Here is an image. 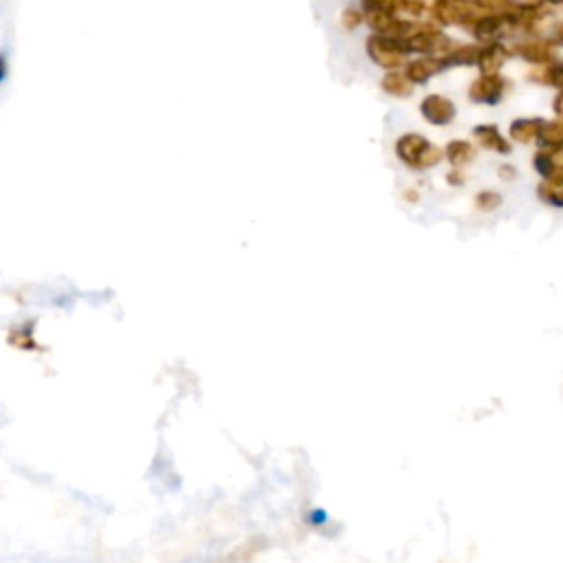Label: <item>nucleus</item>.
Returning <instances> with one entry per match:
<instances>
[{"instance_id": "nucleus-1", "label": "nucleus", "mask_w": 563, "mask_h": 563, "mask_svg": "<svg viewBox=\"0 0 563 563\" xmlns=\"http://www.w3.org/2000/svg\"><path fill=\"white\" fill-rule=\"evenodd\" d=\"M394 150H396V157L401 159V163L412 170L436 168V165L445 157L443 150L434 146V143L427 137L418 135V132H407V135H401L399 139H396Z\"/></svg>"}, {"instance_id": "nucleus-2", "label": "nucleus", "mask_w": 563, "mask_h": 563, "mask_svg": "<svg viewBox=\"0 0 563 563\" xmlns=\"http://www.w3.org/2000/svg\"><path fill=\"white\" fill-rule=\"evenodd\" d=\"M432 20L440 27H467L471 29L473 22L482 14L469 0H432L429 5Z\"/></svg>"}, {"instance_id": "nucleus-3", "label": "nucleus", "mask_w": 563, "mask_h": 563, "mask_svg": "<svg viewBox=\"0 0 563 563\" xmlns=\"http://www.w3.org/2000/svg\"><path fill=\"white\" fill-rule=\"evenodd\" d=\"M366 51L370 60L385 71H401L407 64V55H410L399 40L381 36V33H372L366 40Z\"/></svg>"}, {"instance_id": "nucleus-4", "label": "nucleus", "mask_w": 563, "mask_h": 563, "mask_svg": "<svg viewBox=\"0 0 563 563\" xmlns=\"http://www.w3.org/2000/svg\"><path fill=\"white\" fill-rule=\"evenodd\" d=\"M504 93H506V82L498 73H480V77H476L469 86V99L473 104H482V106L500 104Z\"/></svg>"}, {"instance_id": "nucleus-5", "label": "nucleus", "mask_w": 563, "mask_h": 563, "mask_svg": "<svg viewBox=\"0 0 563 563\" xmlns=\"http://www.w3.org/2000/svg\"><path fill=\"white\" fill-rule=\"evenodd\" d=\"M555 51H557L555 40H546V38H531V40L515 44V55H520L522 60H526L533 66L553 64Z\"/></svg>"}, {"instance_id": "nucleus-6", "label": "nucleus", "mask_w": 563, "mask_h": 563, "mask_svg": "<svg viewBox=\"0 0 563 563\" xmlns=\"http://www.w3.org/2000/svg\"><path fill=\"white\" fill-rule=\"evenodd\" d=\"M421 115L432 126L445 128L456 119V104L445 95H427L421 102Z\"/></svg>"}, {"instance_id": "nucleus-7", "label": "nucleus", "mask_w": 563, "mask_h": 563, "mask_svg": "<svg viewBox=\"0 0 563 563\" xmlns=\"http://www.w3.org/2000/svg\"><path fill=\"white\" fill-rule=\"evenodd\" d=\"M445 71V62L440 55H421V58H414L403 66V73L407 80H410L414 86L418 84H427L432 77H436L438 73Z\"/></svg>"}, {"instance_id": "nucleus-8", "label": "nucleus", "mask_w": 563, "mask_h": 563, "mask_svg": "<svg viewBox=\"0 0 563 563\" xmlns=\"http://www.w3.org/2000/svg\"><path fill=\"white\" fill-rule=\"evenodd\" d=\"M509 58H511V51L506 49L500 40L498 42H487L478 49L476 66L482 73H498L502 66L509 62Z\"/></svg>"}, {"instance_id": "nucleus-9", "label": "nucleus", "mask_w": 563, "mask_h": 563, "mask_svg": "<svg viewBox=\"0 0 563 563\" xmlns=\"http://www.w3.org/2000/svg\"><path fill=\"white\" fill-rule=\"evenodd\" d=\"M473 137H476V141L484 150H491L498 154H511V141H506V137L502 135L498 126L480 124L473 128Z\"/></svg>"}, {"instance_id": "nucleus-10", "label": "nucleus", "mask_w": 563, "mask_h": 563, "mask_svg": "<svg viewBox=\"0 0 563 563\" xmlns=\"http://www.w3.org/2000/svg\"><path fill=\"white\" fill-rule=\"evenodd\" d=\"M544 121L546 119H515L509 128V135L517 143H537Z\"/></svg>"}, {"instance_id": "nucleus-11", "label": "nucleus", "mask_w": 563, "mask_h": 563, "mask_svg": "<svg viewBox=\"0 0 563 563\" xmlns=\"http://www.w3.org/2000/svg\"><path fill=\"white\" fill-rule=\"evenodd\" d=\"M478 49L476 44H454L445 55H440L445 62V69L451 66H473L478 60Z\"/></svg>"}, {"instance_id": "nucleus-12", "label": "nucleus", "mask_w": 563, "mask_h": 563, "mask_svg": "<svg viewBox=\"0 0 563 563\" xmlns=\"http://www.w3.org/2000/svg\"><path fill=\"white\" fill-rule=\"evenodd\" d=\"M443 154L456 170H460V168H465V165H469L473 161V157H476V148H473L469 141L454 139V141L447 143V148H445Z\"/></svg>"}, {"instance_id": "nucleus-13", "label": "nucleus", "mask_w": 563, "mask_h": 563, "mask_svg": "<svg viewBox=\"0 0 563 563\" xmlns=\"http://www.w3.org/2000/svg\"><path fill=\"white\" fill-rule=\"evenodd\" d=\"M381 88L392 97H410L414 93V84L407 80L403 71H388L383 75Z\"/></svg>"}, {"instance_id": "nucleus-14", "label": "nucleus", "mask_w": 563, "mask_h": 563, "mask_svg": "<svg viewBox=\"0 0 563 563\" xmlns=\"http://www.w3.org/2000/svg\"><path fill=\"white\" fill-rule=\"evenodd\" d=\"M537 196L542 198L546 205H553L563 209V183H546L542 181L537 187Z\"/></svg>"}, {"instance_id": "nucleus-15", "label": "nucleus", "mask_w": 563, "mask_h": 563, "mask_svg": "<svg viewBox=\"0 0 563 563\" xmlns=\"http://www.w3.org/2000/svg\"><path fill=\"white\" fill-rule=\"evenodd\" d=\"M500 205H502V196H500L498 192L487 190V192H480V194L476 196V207L480 209V212H484V214L495 212V209H498Z\"/></svg>"}, {"instance_id": "nucleus-16", "label": "nucleus", "mask_w": 563, "mask_h": 563, "mask_svg": "<svg viewBox=\"0 0 563 563\" xmlns=\"http://www.w3.org/2000/svg\"><path fill=\"white\" fill-rule=\"evenodd\" d=\"M361 22H366L363 20V11L361 9H355V7H350L346 9L344 14H341V25H344V29H357L361 27Z\"/></svg>"}, {"instance_id": "nucleus-17", "label": "nucleus", "mask_w": 563, "mask_h": 563, "mask_svg": "<svg viewBox=\"0 0 563 563\" xmlns=\"http://www.w3.org/2000/svg\"><path fill=\"white\" fill-rule=\"evenodd\" d=\"M553 108H555L557 117H559V119H563V91H559V93H557L555 102H553Z\"/></svg>"}, {"instance_id": "nucleus-18", "label": "nucleus", "mask_w": 563, "mask_h": 563, "mask_svg": "<svg viewBox=\"0 0 563 563\" xmlns=\"http://www.w3.org/2000/svg\"><path fill=\"white\" fill-rule=\"evenodd\" d=\"M500 176H504L506 181H513L515 179V168H513V165H502Z\"/></svg>"}, {"instance_id": "nucleus-19", "label": "nucleus", "mask_w": 563, "mask_h": 563, "mask_svg": "<svg viewBox=\"0 0 563 563\" xmlns=\"http://www.w3.org/2000/svg\"><path fill=\"white\" fill-rule=\"evenodd\" d=\"M447 181H449L451 185H462V174H460V170L454 168V172L447 174Z\"/></svg>"}, {"instance_id": "nucleus-20", "label": "nucleus", "mask_w": 563, "mask_h": 563, "mask_svg": "<svg viewBox=\"0 0 563 563\" xmlns=\"http://www.w3.org/2000/svg\"><path fill=\"white\" fill-rule=\"evenodd\" d=\"M5 73H7V64H5V58L0 55V82L5 80Z\"/></svg>"}, {"instance_id": "nucleus-21", "label": "nucleus", "mask_w": 563, "mask_h": 563, "mask_svg": "<svg viewBox=\"0 0 563 563\" xmlns=\"http://www.w3.org/2000/svg\"><path fill=\"white\" fill-rule=\"evenodd\" d=\"M555 42H559V44H563V25L557 29V36H555Z\"/></svg>"}, {"instance_id": "nucleus-22", "label": "nucleus", "mask_w": 563, "mask_h": 563, "mask_svg": "<svg viewBox=\"0 0 563 563\" xmlns=\"http://www.w3.org/2000/svg\"><path fill=\"white\" fill-rule=\"evenodd\" d=\"M539 3H550V5H561L563 7V0H539Z\"/></svg>"}]
</instances>
